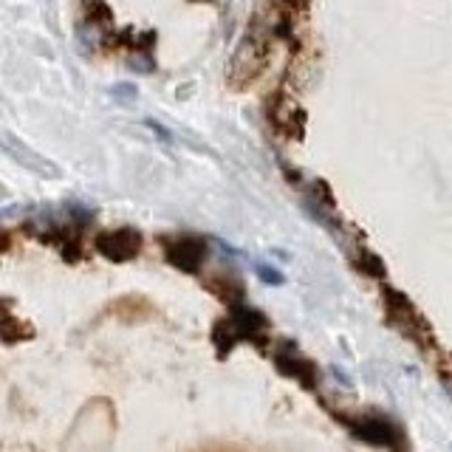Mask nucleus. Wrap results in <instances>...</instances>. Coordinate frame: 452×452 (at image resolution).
Segmentation results:
<instances>
[{"label": "nucleus", "instance_id": "1", "mask_svg": "<svg viewBox=\"0 0 452 452\" xmlns=\"http://www.w3.org/2000/svg\"><path fill=\"white\" fill-rule=\"evenodd\" d=\"M351 430V435H356L359 441L370 444V446H388L396 449L402 444V427L385 416H353V418H342Z\"/></svg>", "mask_w": 452, "mask_h": 452}, {"label": "nucleus", "instance_id": "2", "mask_svg": "<svg viewBox=\"0 0 452 452\" xmlns=\"http://www.w3.org/2000/svg\"><path fill=\"white\" fill-rule=\"evenodd\" d=\"M274 362H277L280 373L291 376V379H297V382H303V388H317V382H320L317 365L309 356L299 353L294 345H283L280 353L274 356Z\"/></svg>", "mask_w": 452, "mask_h": 452}, {"label": "nucleus", "instance_id": "3", "mask_svg": "<svg viewBox=\"0 0 452 452\" xmlns=\"http://www.w3.org/2000/svg\"><path fill=\"white\" fill-rule=\"evenodd\" d=\"M206 255H209V246L201 238H176L167 243V260L181 271H198Z\"/></svg>", "mask_w": 452, "mask_h": 452}, {"label": "nucleus", "instance_id": "4", "mask_svg": "<svg viewBox=\"0 0 452 452\" xmlns=\"http://www.w3.org/2000/svg\"><path fill=\"white\" fill-rule=\"evenodd\" d=\"M97 249L111 260H130L141 249V235L133 229H116L97 238Z\"/></svg>", "mask_w": 452, "mask_h": 452}, {"label": "nucleus", "instance_id": "5", "mask_svg": "<svg viewBox=\"0 0 452 452\" xmlns=\"http://www.w3.org/2000/svg\"><path fill=\"white\" fill-rule=\"evenodd\" d=\"M201 452H249V449L235 446V444H220V446H209V449H201Z\"/></svg>", "mask_w": 452, "mask_h": 452}]
</instances>
